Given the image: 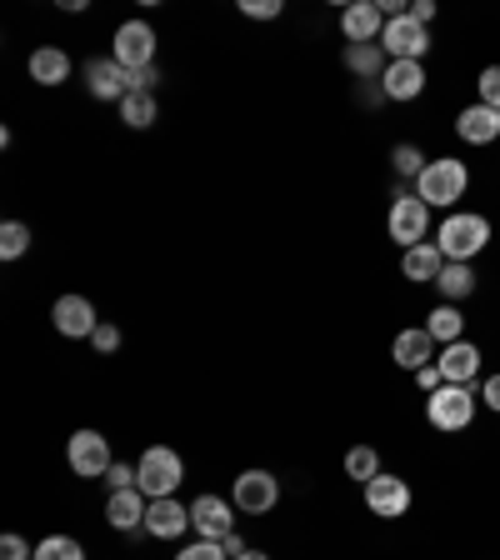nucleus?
<instances>
[{
    "label": "nucleus",
    "mask_w": 500,
    "mask_h": 560,
    "mask_svg": "<svg viewBox=\"0 0 500 560\" xmlns=\"http://www.w3.org/2000/svg\"><path fill=\"white\" fill-rule=\"evenodd\" d=\"M435 245H441L445 260H461V266H470V260L480 256L490 245V221L486 215H466V210H455V215H445L441 231H435Z\"/></svg>",
    "instance_id": "nucleus-1"
},
{
    "label": "nucleus",
    "mask_w": 500,
    "mask_h": 560,
    "mask_svg": "<svg viewBox=\"0 0 500 560\" xmlns=\"http://www.w3.org/2000/svg\"><path fill=\"white\" fill-rule=\"evenodd\" d=\"M466 186H470V171H466V161H455V155H435L426 171H420V180H416V196L426 200V206H455V200L466 196Z\"/></svg>",
    "instance_id": "nucleus-2"
},
{
    "label": "nucleus",
    "mask_w": 500,
    "mask_h": 560,
    "mask_svg": "<svg viewBox=\"0 0 500 560\" xmlns=\"http://www.w3.org/2000/svg\"><path fill=\"white\" fill-rule=\"evenodd\" d=\"M186 480V466H181V455L171 451V445H151V451L140 455L136 466V486L151 495V501H165V495H175V486Z\"/></svg>",
    "instance_id": "nucleus-3"
},
{
    "label": "nucleus",
    "mask_w": 500,
    "mask_h": 560,
    "mask_svg": "<svg viewBox=\"0 0 500 560\" xmlns=\"http://www.w3.org/2000/svg\"><path fill=\"white\" fill-rule=\"evenodd\" d=\"M476 400L470 396V385H441L431 400H426V420H431L435 431L455 435V431H466L470 420H476Z\"/></svg>",
    "instance_id": "nucleus-4"
},
{
    "label": "nucleus",
    "mask_w": 500,
    "mask_h": 560,
    "mask_svg": "<svg viewBox=\"0 0 500 560\" xmlns=\"http://www.w3.org/2000/svg\"><path fill=\"white\" fill-rule=\"evenodd\" d=\"M231 501H235V511H245V515H270L280 501V480L270 476V470H241L231 486Z\"/></svg>",
    "instance_id": "nucleus-5"
},
{
    "label": "nucleus",
    "mask_w": 500,
    "mask_h": 560,
    "mask_svg": "<svg viewBox=\"0 0 500 560\" xmlns=\"http://www.w3.org/2000/svg\"><path fill=\"white\" fill-rule=\"evenodd\" d=\"M381 50L391 60H420L431 50V25L410 21V11L396 15V21H385V31H381Z\"/></svg>",
    "instance_id": "nucleus-6"
},
{
    "label": "nucleus",
    "mask_w": 500,
    "mask_h": 560,
    "mask_svg": "<svg viewBox=\"0 0 500 560\" xmlns=\"http://www.w3.org/2000/svg\"><path fill=\"white\" fill-rule=\"evenodd\" d=\"M391 241L400 245V250H410V245L426 241V231H431V206L420 196H396L391 200Z\"/></svg>",
    "instance_id": "nucleus-7"
},
{
    "label": "nucleus",
    "mask_w": 500,
    "mask_h": 560,
    "mask_svg": "<svg viewBox=\"0 0 500 560\" xmlns=\"http://www.w3.org/2000/svg\"><path fill=\"white\" fill-rule=\"evenodd\" d=\"M111 60H116V66H126V70H151L155 66V31L146 21H126L116 31Z\"/></svg>",
    "instance_id": "nucleus-8"
},
{
    "label": "nucleus",
    "mask_w": 500,
    "mask_h": 560,
    "mask_svg": "<svg viewBox=\"0 0 500 560\" xmlns=\"http://www.w3.org/2000/svg\"><path fill=\"white\" fill-rule=\"evenodd\" d=\"M66 460H70V470H75V476H85V480L105 476V470L116 466V460H111V441H105L101 431H75V435H70Z\"/></svg>",
    "instance_id": "nucleus-9"
},
{
    "label": "nucleus",
    "mask_w": 500,
    "mask_h": 560,
    "mask_svg": "<svg viewBox=\"0 0 500 560\" xmlns=\"http://www.w3.org/2000/svg\"><path fill=\"white\" fill-rule=\"evenodd\" d=\"M50 320H56V330L66 340H91L95 336V305L85 301V295H60L56 301V311H50Z\"/></svg>",
    "instance_id": "nucleus-10"
},
{
    "label": "nucleus",
    "mask_w": 500,
    "mask_h": 560,
    "mask_svg": "<svg viewBox=\"0 0 500 560\" xmlns=\"http://www.w3.org/2000/svg\"><path fill=\"white\" fill-rule=\"evenodd\" d=\"M365 505H371V515H381V521H396V515L410 511V486L400 476H375L371 486H365Z\"/></svg>",
    "instance_id": "nucleus-11"
},
{
    "label": "nucleus",
    "mask_w": 500,
    "mask_h": 560,
    "mask_svg": "<svg viewBox=\"0 0 500 560\" xmlns=\"http://www.w3.org/2000/svg\"><path fill=\"white\" fill-rule=\"evenodd\" d=\"M85 75H91V95L95 101H126L130 91H136V75H130L126 66H116V60H91L85 66Z\"/></svg>",
    "instance_id": "nucleus-12"
},
{
    "label": "nucleus",
    "mask_w": 500,
    "mask_h": 560,
    "mask_svg": "<svg viewBox=\"0 0 500 560\" xmlns=\"http://www.w3.org/2000/svg\"><path fill=\"white\" fill-rule=\"evenodd\" d=\"M190 525H196V536L200 540H225L235 536L231 530V501H221V495H200L196 505H190Z\"/></svg>",
    "instance_id": "nucleus-13"
},
{
    "label": "nucleus",
    "mask_w": 500,
    "mask_h": 560,
    "mask_svg": "<svg viewBox=\"0 0 500 560\" xmlns=\"http://www.w3.org/2000/svg\"><path fill=\"white\" fill-rule=\"evenodd\" d=\"M146 511H151V495H146L140 486L111 490V501H105V521L116 525V530H136V525H146Z\"/></svg>",
    "instance_id": "nucleus-14"
},
{
    "label": "nucleus",
    "mask_w": 500,
    "mask_h": 560,
    "mask_svg": "<svg viewBox=\"0 0 500 560\" xmlns=\"http://www.w3.org/2000/svg\"><path fill=\"white\" fill-rule=\"evenodd\" d=\"M441 375H445V385H470L480 375V346L476 340H455V346H445L441 350Z\"/></svg>",
    "instance_id": "nucleus-15"
},
{
    "label": "nucleus",
    "mask_w": 500,
    "mask_h": 560,
    "mask_svg": "<svg viewBox=\"0 0 500 560\" xmlns=\"http://www.w3.org/2000/svg\"><path fill=\"white\" fill-rule=\"evenodd\" d=\"M340 31H346L350 46H356V40H381L385 11L375 5V0H356V5H346V11H340Z\"/></svg>",
    "instance_id": "nucleus-16"
},
{
    "label": "nucleus",
    "mask_w": 500,
    "mask_h": 560,
    "mask_svg": "<svg viewBox=\"0 0 500 560\" xmlns=\"http://www.w3.org/2000/svg\"><path fill=\"white\" fill-rule=\"evenodd\" d=\"M381 91L391 95V101H416V95L426 91V66H420V60H391L381 75Z\"/></svg>",
    "instance_id": "nucleus-17"
},
{
    "label": "nucleus",
    "mask_w": 500,
    "mask_h": 560,
    "mask_svg": "<svg viewBox=\"0 0 500 560\" xmlns=\"http://www.w3.org/2000/svg\"><path fill=\"white\" fill-rule=\"evenodd\" d=\"M455 136L470 140V145H496L500 140V110H490V105H466L461 110V120H455Z\"/></svg>",
    "instance_id": "nucleus-18"
},
{
    "label": "nucleus",
    "mask_w": 500,
    "mask_h": 560,
    "mask_svg": "<svg viewBox=\"0 0 500 560\" xmlns=\"http://www.w3.org/2000/svg\"><path fill=\"white\" fill-rule=\"evenodd\" d=\"M391 355H396V365H406L410 375L420 371V365H435V340L426 326H410L396 336V346H391Z\"/></svg>",
    "instance_id": "nucleus-19"
},
{
    "label": "nucleus",
    "mask_w": 500,
    "mask_h": 560,
    "mask_svg": "<svg viewBox=\"0 0 500 560\" xmlns=\"http://www.w3.org/2000/svg\"><path fill=\"white\" fill-rule=\"evenodd\" d=\"M186 525H190V511L175 495H165V501H151V511H146V530L161 540H175V536H186Z\"/></svg>",
    "instance_id": "nucleus-20"
},
{
    "label": "nucleus",
    "mask_w": 500,
    "mask_h": 560,
    "mask_svg": "<svg viewBox=\"0 0 500 560\" xmlns=\"http://www.w3.org/2000/svg\"><path fill=\"white\" fill-rule=\"evenodd\" d=\"M400 270H406V280H441V270H445V256H441V245L435 241H420V245H410L406 256H400Z\"/></svg>",
    "instance_id": "nucleus-21"
},
{
    "label": "nucleus",
    "mask_w": 500,
    "mask_h": 560,
    "mask_svg": "<svg viewBox=\"0 0 500 560\" xmlns=\"http://www.w3.org/2000/svg\"><path fill=\"white\" fill-rule=\"evenodd\" d=\"M31 81L35 85H60V81H70V56L60 46H40V50H31Z\"/></svg>",
    "instance_id": "nucleus-22"
},
{
    "label": "nucleus",
    "mask_w": 500,
    "mask_h": 560,
    "mask_svg": "<svg viewBox=\"0 0 500 560\" xmlns=\"http://www.w3.org/2000/svg\"><path fill=\"white\" fill-rule=\"evenodd\" d=\"M346 66L356 70V75H365V81H381L391 60H385L381 40H356V46H346Z\"/></svg>",
    "instance_id": "nucleus-23"
},
{
    "label": "nucleus",
    "mask_w": 500,
    "mask_h": 560,
    "mask_svg": "<svg viewBox=\"0 0 500 560\" xmlns=\"http://www.w3.org/2000/svg\"><path fill=\"white\" fill-rule=\"evenodd\" d=\"M426 330H431L435 346H455V340H466V315L455 311V305H435Z\"/></svg>",
    "instance_id": "nucleus-24"
},
{
    "label": "nucleus",
    "mask_w": 500,
    "mask_h": 560,
    "mask_svg": "<svg viewBox=\"0 0 500 560\" xmlns=\"http://www.w3.org/2000/svg\"><path fill=\"white\" fill-rule=\"evenodd\" d=\"M435 291L445 295V305H455V301H466L470 291H476V270L470 266H461V260H445V270H441V280H435Z\"/></svg>",
    "instance_id": "nucleus-25"
},
{
    "label": "nucleus",
    "mask_w": 500,
    "mask_h": 560,
    "mask_svg": "<svg viewBox=\"0 0 500 560\" xmlns=\"http://www.w3.org/2000/svg\"><path fill=\"white\" fill-rule=\"evenodd\" d=\"M120 120H126L130 130H151L155 126V95L130 91L126 101H120Z\"/></svg>",
    "instance_id": "nucleus-26"
},
{
    "label": "nucleus",
    "mask_w": 500,
    "mask_h": 560,
    "mask_svg": "<svg viewBox=\"0 0 500 560\" xmlns=\"http://www.w3.org/2000/svg\"><path fill=\"white\" fill-rule=\"evenodd\" d=\"M346 476L361 480V486H371V480L381 476V455H375V445H356V451H346Z\"/></svg>",
    "instance_id": "nucleus-27"
},
{
    "label": "nucleus",
    "mask_w": 500,
    "mask_h": 560,
    "mask_svg": "<svg viewBox=\"0 0 500 560\" xmlns=\"http://www.w3.org/2000/svg\"><path fill=\"white\" fill-rule=\"evenodd\" d=\"M25 250H31V225H21V221H5V225H0V256H5V260H21Z\"/></svg>",
    "instance_id": "nucleus-28"
},
{
    "label": "nucleus",
    "mask_w": 500,
    "mask_h": 560,
    "mask_svg": "<svg viewBox=\"0 0 500 560\" xmlns=\"http://www.w3.org/2000/svg\"><path fill=\"white\" fill-rule=\"evenodd\" d=\"M391 165H396V175H410V180H420V171H426V155H420V145H410V140H400L396 151H391Z\"/></svg>",
    "instance_id": "nucleus-29"
},
{
    "label": "nucleus",
    "mask_w": 500,
    "mask_h": 560,
    "mask_svg": "<svg viewBox=\"0 0 500 560\" xmlns=\"http://www.w3.org/2000/svg\"><path fill=\"white\" fill-rule=\"evenodd\" d=\"M35 560H85V550L70 536H46L40 546H35Z\"/></svg>",
    "instance_id": "nucleus-30"
},
{
    "label": "nucleus",
    "mask_w": 500,
    "mask_h": 560,
    "mask_svg": "<svg viewBox=\"0 0 500 560\" xmlns=\"http://www.w3.org/2000/svg\"><path fill=\"white\" fill-rule=\"evenodd\" d=\"M476 91H480V105H490V110H500V66H486V70H480Z\"/></svg>",
    "instance_id": "nucleus-31"
},
{
    "label": "nucleus",
    "mask_w": 500,
    "mask_h": 560,
    "mask_svg": "<svg viewBox=\"0 0 500 560\" xmlns=\"http://www.w3.org/2000/svg\"><path fill=\"white\" fill-rule=\"evenodd\" d=\"M175 560H231V556H225L221 540H196V546H186Z\"/></svg>",
    "instance_id": "nucleus-32"
},
{
    "label": "nucleus",
    "mask_w": 500,
    "mask_h": 560,
    "mask_svg": "<svg viewBox=\"0 0 500 560\" xmlns=\"http://www.w3.org/2000/svg\"><path fill=\"white\" fill-rule=\"evenodd\" d=\"M245 15H256V21H276L280 15V0H241Z\"/></svg>",
    "instance_id": "nucleus-33"
},
{
    "label": "nucleus",
    "mask_w": 500,
    "mask_h": 560,
    "mask_svg": "<svg viewBox=\"0 0 500 560\" xmlns=\"http://www.w3.org/2000/svg\"><path fill=\"white\" fill-rule=\"evenodd\" d=\"M416 385H420V390H426V396H435V390H441V385H445L441 365H420V371H416Z\"/></svg>",
    "instance_id": "nucleus-34"
},
{
    "label": "nucleus",
    "mask_w": 500,
    "mask_h": 560,
    "mask_svg": "<svg viewBox=\"0 0 500 560\" xmlns=\"http://www.w3.org/2000/svg\"><path fill=\"white\" fill-rule=\"evenodd\" d=\"M0 560H31V546L21 536H0Z\"/></svg>",
    "instance_id": "nucleus-35"
},
{
    "label": "nucleus",
    "mask_w": 500,
    "mask_h": 560,
    "mask_svg": "<svg viewBox=\"0 0 500 560\" xmlns=\"http://www.w3.org/2000/svg\"><path fill=\"white\" fill-rule=\"evenodd\" d=\"M91 346H95V350H105V355H111V350H120V330H116V326H95Z\"/></svg>",
    "instance_id": "nucleus-36"
},
{
    "label": "nucleus",
    "mask_w": 500,
    "mask_h": 560,
    "mask_svg": "<svg viewBox=\"0 0 500 560\" xmlns=\"http://www.w3.org/2000/svg\"><path fill=\"white\" fill-rule=\"evenodd\" d=\"M105 476H111V490H130V486H136V466H120V460L105 470Z\"/></svg>",
    "instance_id": "nucleus-37"
},
{
    "label": "nucleus",
    "mask_w": 500,
    "mask_h": 560,
    "mask_svg": "<svg viewBox=\"0 0 500 560\" xmlns=\"http://www.w3.org/2000/svg\"><path fill=\"white\" fill-rule=\"evenodd\" d=\"M480 400H486L490 410H500V375H486V385H480Z\"/></svg>",
    "instance_id": "nucleus-38"
},
{
    "label": "nucleus",
    "mask_w": 500,
    "mask_h": 560,
    "mask_svg": "<svg viewBox=\"0 0 500 560\" xmlns=\"http://www.w3.org/2000/svg\"><path fill=\"white\" fill-rule=\"evenodd\" d=\"M410 21L431 25V21H435V5H431V0H416V5H410Z\"/></svg>",
    "instance_id": "nucleus-39"
},
{
    "label": "nucleus",
    "mask_w": 500,
    "mask_h": 560,
    "mask_svg": "<svg viewBox=\"0 0 500 560\" xmlns=\"http://www.w3.org/2000/svg\"><path fill=\"white\" fill-rule=\"evenodd\" d=\"M221 546H225V556H231V560H241V556H245V540H241V536H225Z\"/></svg>",
    "instance_id": "nucleus-40"
},
{
    "label": "nucleus",
    "mask_w": 500,
    "mask_h": 560,
    "mask_svg": "<svg viewBox=\"0 0 500 560\" xmlns=\"http://www.w3.org/2000/svg\"><path fill=\"white\" fill-rule=\"evenodd\" d=\"M241 560H270V556H260V550H245V556Z\"/></svg>",
    "instance_id": "nucleus-41"
}]
</instances>
